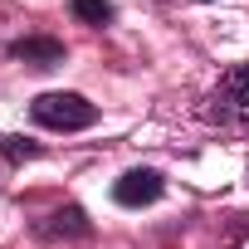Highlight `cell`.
Masks as SVG:
<instances>
[{"label":"cell","instance_id":"5b68a950","mask_svg":"<svg viewBox=\"0 0 249 249\" xmlns=\"http://www.w3.org/2000/svg\"><path fill=\"white\" fill-rule=\"evenodd\" d=\"M39 234H44V239H54V234H88V215H83L78 205H69V210H54V215L39 225Z\"/></svg>","mask_w":249,"mask_h":249},{"label":"cell","instance_id":"277c9868","mask_svg":"<svg viewBox=\"0 0 249 249\" xmlns=\"http://www.w3.org/2000/svg\"><path fill=\"white\" fill-rule=\"evenodd\" d=\"M215 103H230V107H249V64H234L220 88H215Z\"/></svg>","mask_w":249,"mask_h":249},{"label":"cell","instance_id":"8992f818","mask_svg":"<svg viewBox=\"0 0 249 249\" xmlns=\"http://www.w3.org/2000/svg\"><path fill=\"white\" fill-rule=\"evenodd\" d=\"M73 20H83V25H107L112 20V0H73Z\"/></svg>","mask_w":249,"mask_h":249},{"label":"cell","instance_id":"52a82bcc","mask_svg":"<svg viewBox=\"0 0 249 249\" xmlns=\"http://www.w3.org/2000/svg\"><path fill=\"white\" fill-rule=\"evenodd\" d=\"M5 157L10 161H30V157H39V147L25 142V137H5Z\"/></svg>","mask_w":249,"mask_h":249},{"label":"cell","instance_id":"7a4b0ae2","mask_svg":"<svg viewBox=\"0 0 249 249\" xmlns=\"http://www.w3.org/2000/svg\"><path fill=\"white\" fill-rule=\"evenodd\" d=\"M161 191H166V181H161V171H147V166H137V171H127L117 186H112V200L117 205H152V200H161Z\"/></svg>","mask_w":249,"mask_h":249},{"label":"cell","instance_id":"6da1fadb","mask_svg":"<svg viewBox=\"0 0 249 249\" xmlns=\"http://www.w3.org/2000/svg\"><path fill=\"white\" fill-rule=\"evenodd\" d=\"M30 117L39 127H54V132H83L98 122V107L83 93H39L30 103Z\"/></svg>","mask_w":249,"mask_h":249},{"label":"cell","instance_id":"3957f363","mask_svg":"<svg viewBox=\"0 0 249 249\" xmlns=\"http://www.w3.org/2000/svg\"><path fill=\"white\" fill-rule=\"evenodd\" d=\"M10 54L25 59L30 69H59V64H64V44L49 39V35H25V39L10 44Z\"/></svg>","mask_w":249,"mask_h":249}]
</instances>
